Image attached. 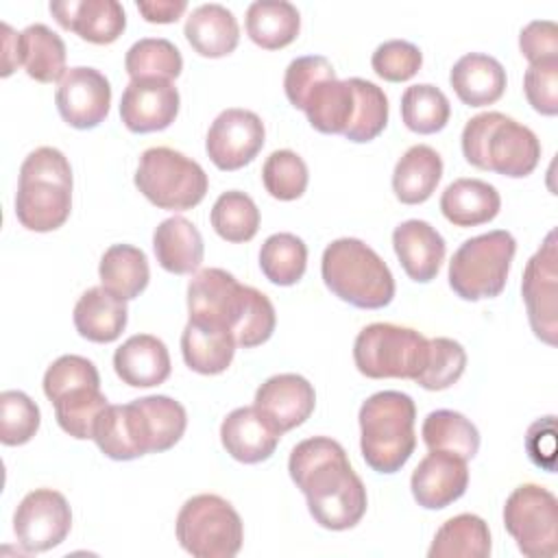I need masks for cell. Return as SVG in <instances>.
<instances>
[{
	"instance_id": "6da1fadb",
	"label": "cell",
	"mask_w": 558,
	"mask_h": 558,
	"mask_svg": "<svg viewBox=\"0 0 558 558\" xmlns=\"http://www.w3.org/2000/svg\"><path fill=\"white\" fill-rule=\"evenodd\" d=\"M288 471L320 527L342 532L362 521L368 506L366 486L338 440L312 436L296 442L288 458Z\"/></svg>"
},
{
	"instance_id": "7a4b0ae2",
	"label": "cell",
	"mask_w": 558,
	"mask_h": 558,
	"mask_svg": "<svg viewBox=\"0 0 558 558\" xmlns=\"http://www.w3.org/2000/svg\"><path fill=\"white\" fill-rule=\"evenodd\" d=\"M187 312L194 323L231 331L242 349L264 344L277 325L270 299L222 268H203L190 279Z\"/></svg>"
},
{
	"instance_id": "3957f363",
	"label": "cell",
	"mask_w": 558,
	"mask_h": 558,
	"mask_svg": "<svg viewBox=\"0 0 558 558\" xmlns=\"http://www.w3.org/2000/svg\"><path fill=\"white\" fill-rule=\"evenodd\" d=\"M72 168L68 157L52 146H39L20 166L15 216L22 227L48 233L70 218Z\"/></svg>"
},
{
	"instance_id": "277c9868",
	"label": "cell",
	"mask_w": 558,
	"mask_h": 558,
	"mask_svg": "<svg viewBox=\"0 0 558 558\" xmlns=\"http://www.w3.org/2000/svg\"><path fill=\"white\" fill-rule=\"evenodd\" d=\"M460 144L471 166L510 179L532 174L541 159L536 133L499 111L473 116L462 129Z\"/></svg>"
},
{
	"instance_id": "5b68a950",
	"label": "cell",
	"mask_w": 558,
	"mask_h": 558,
	"mask_svg": "<svg viewBox=\"0 0 558 558\" xmlns=\"http://www.w3.org/2000/svg\"><path fill=\"white\" fill-rule=\"evenodd\" d=\"M364 462L384 475L401 471L416 449V405L410 395L381 390L371 395L357 414Z\"/></svg>"
},
{
	"instance_id": "8992f818",
	"label": "cell",
	"mask_w": 558,
	"mask_h": 558,
	"mask_svg": "<svg viewBox=\"0 0 558 558\" xmlns=\"http://www.w3.org/2000/svg\"><path fill=\"white\" fill-rule=\"evenodd\" d=\"M320 275L340 301L360 310L386 307L395 296V279L386 262L357 238H338L320 259Z\"/></svg>"
},
{
	"instance_id": "52a82bcc",
	"label": "cell",
	"mask_w": 558,
	"mask_h": 558,
	"mask_svg": "<svg viewBox=\"0 0 558 558\" xmlns=\"http://www.w3.org/2000/svg\"><path fill=\"white\" fill-rule=\"evenodd\" d=\"M517 253L510 231L495 229L464 240L449 262V286L464 301L501 294Z\"/></svg>"
},
{
	"instance_id": "ba28073f",
	"label": "cell",
	"mask_w": 558,
	"mask_h": 558,
	"mask_svg": "<svg viewBox=\"0 0 558 558\" xmlns=\"http://www.w3.org/2000/svg\"><path fill=\"white\" fill-rule=\"evenodd\" d=\"M429 353V340L416 329L373 323L353 342V362L368 379H416Z\"/></svg>"
},
{
	"instance_id": "9c48e42d",
	"label": "cell",
	"mask_w": 558,
	"mask_h": 558,
	"mask_svg": "<svg viewBox=\"0 0 558 558\" xmlns=\"http://www.w3.org/2000/svg\"><path fill=\"white\" fill-rule=\"evenodd\" d=\"M174 532L179 545L196 558H233L244 541L238 510L214 493L190 497L177 514Z\"/></svg>"
},
{
	"instance_id": "30bf717a",
	"label": "cell",
	"mask_w": 558,
	"mask_h": 558,
	"mask_svg": "<svg viewBox=\"0 0 558 558\" xmlns=\"http://www.w3.org/2000/svg\"><path fill=\"white\" fill-rule=\"evenodd\" d=\"M133 181L155 207L170 211L196 207L209 187L201 163L168 146L144 150Z\"/></svg>"
},
{
	"instance_id": "8fae6325",
	"label": "cell",
	"mask_w": 558,
	"mask_h": 558,
	"mask_svg": "<svg viewBox=\"0 0 558 558\" xmlns=\"http://www.w3.org/2000/svg\"><path fill=\"white\" fill-rule=\"evenodd\" d=\"M504 525L523 556L551 558L558 551V499L538 484L517 486L504 506Z\"/></svg>"
},
{
	"instance_id": "7c38bea8",
	"label": "cell",
	"mask_w": 558,
	"mask_h": 558,
	"mask_svg": "<svg viewBox=\"0 0 558 558\" xmlns=\"http://www.w3.org/2000/svg\"><path fill=\"white\" fill-rule=\"evenodd\" d=\"M556 231H549L541 248L527 259L521 294L527 320L538 340L556 344L558 338V246Z\"/></svg>"
},
{
	"instance_id": "4fadbf2b",
	"label": "cell",
	"mask_w": 558,
	"mask_h": 558,
	"mask_svg": "<svg viewBox=\"0 0 558 558\" xmlns=\"http://www.w3.org/2000/svg\"><path fill=\"white\" fill-rule=\"evenodd\" d=\"M72 527L68 499L52 488H35L15 508L13 532L28 554L48 551L65 541Z\"/></svg>"
},
{
	"instance_id": "5bb4252c",
	"label": "cell",
	"mask_w": 558,
	"mask_h": 558,
	"mask_svg": "<svg viewBox=\"0 0 558 558\" xmlns=\"http://www.w3.org/2000/svg\"><path fill=\"white\" fill-rule=\"evenodd\" d=\"M266 129L262 118L248 109H225L207 131L205 150L218 170H240L262 150Z\"/></svg>"
},
{
	"instance_id": "9a60e30c",
	"label": "cell",
	"mask_w": 558,
	"mask_h": 558,
	"mask_svg": "<svg viewBox=\"0 0 558 558\" xmlns=\"http://www.w3.org/2000/svg\"><path fill=\"white\" fill-rule=\"evenodd\" d=\"M140 399L124 405H107L94 427L98 449L111 460H135L155 453V429Z\"/></svg>"
},
{
	"instance_id": "2e32d148",
	"label": "cell",
	"mask_w": 558,
	"mask_h": 558,
	"mask_svg": "<svg viewBox=\"0 0 558 558\" xmlns=\"http://www.w3.org/2000/svg\"><path fill=\"white\" fill-rule=\"evenodd\" d=\"M54 102L65 124L87 131L107 118L111 105V85L96 68L76 65L70 68L59 81Z\"/></svg>"
},
{
	"instance_id": "e0dca14e",
	"label": "cell",
	"mask_w": 558,
	"mask_h": 558,
	"mask_svg": "<svg viewBox=\"0 0 558 558\" xmlns=\"http://www.w3.org/2000/svg\"><path fill=\"white\" fill-rule=\"evenodd\" d=\"M179 89L166 78H133L120 98V118L133 133L168 129L179 113Z\"/></svg>"
},
{
	"instance_id": "ac0fdd59",
	"label": "cell",
	"mask_w": 558,
	"mask_h": 558,
	"mask_svg": "<svg viewBox=\"0 0 558 558\" xmlns=\"http://www.w3.org/2000/svg\"><path fill=\"white\" fill-rule=\"evenodd\" d=\"M466 460L447 451H429L410 477L412 497L425 510H440L451 506L466 493Z\"/></svg>"
},
{
	"instance_id": "d6986e66",
	"label": "cell",
	"mask_w": 558,
	"mask_h": 558,
	"mask_svg": "<svg viewBox=\"0 0 558 558\" xmlns=\"http://www.w3.org/2000/svg\"><path fill=\"white\" fill-rule=\"evenodd\" d=\"M277 432H290L303 425L316 405L314 386L296 373H279L268 377L255 392L253 403Z\"/></svg>"
},
{
	"instance_id": "ffe728a7",
	"label": "cell",
	"mask_w": 558,
	"mask_h": 558,
	"mask_svg": "<svg viewBox=\"0 0 558 558\" xmlns=\"http://www.w3.org/2000/svg\"><path fill=\"white\" fill-rule=\"evenodd\" d=\"M48 9L61 28L89 44H113L126 28V13L118 0H57Z\"/></svg>"
},
{
	"instance_id": "44dd1931",
	"label": "cell",
	"mask_w": 558,
	"mask_h": 558,
	"mask_svg": "<svg viewBox=\"0 0 558 558\" xmlns=\"http://www.w3.org/2000/svg\"><path fill=\"white\" fill-rule=\"evenodd\" d=\"M281 432L255 408L244 405L229 412L220 425V442L227 453L242 464H257L268 460L277 445Z\"/></svg>"
},
{
	"instance_id": "7402d4cb",
	"label": "cell",
	"mask_w": 558,
	"mask_h": 558,
	"mask_svg": "<svg viewBox=\"0 0 558 558\" xmlns=\"http://www.w3.org/2000/svg\"><path fill=\"white\" fill-rule=\"evenodd\" d=\"M392 246L401 268L416 283H429L436 279L447 251L442 235L429 222L418 218L395 227Z\"/></svg>"
},
{
	"instance_id": "603a6c76",
	"label": "cell",
	"mask_w": 558,
	"mask_h": 558,
	"mask_svg": "<svg viewBox=\"0 0 558 558\" xmlns=\"http://www.w3.org/2000/svg\"><path fill=\"white\" fill-rule=\"evenodd\" d=\"M116 375L133 388H153L170 377V353L157 336L135 333L113 353Z\"/></svg>"
},
{
	"instance_id": "cb8c5ba5",
	"label": "cell",
	"mask_w": 558,
	"mask_h": 558,
	"mask_svg": "<svg viewBox=\"0 0 558 558\" xmlns=\"http://www.w3.org/2000/svg\"><path fill=\"white\" fill-rule=\"evenodd\" d=\"M357 94L353 78L340 81L336 76L320 78L301 102V111H305L310 124L327 135H344L353 124Z\"/></svg>"
},
{
	"instance_id": "d4e9b609",
	"label": "cell",
	"mask_w": 558,
	"mask_h": 558,
	"mask_svg": "<svg viewBox=\"0 0 558 558\" xmlns=\"http://www.w3.org/2000/svg\"><path fill=\"white\" fill-rule=\"evenodd\" d=\"M449 83L464 105L486 107L504 96L508 78L504 65L495 57L484 52H469L453 63Z\"/></svg>"
},
{
	"instance_id": "484cf974",
	"label": "cell",
	"mask_w": 558,
	"mask_h": 558,
	"mask_svg": "<svg viewBox=\"0 0 558 558\" xmlns=\"http://www.w3.org/2000/svg\"><path fill=\"white\" fill-rule=\"evenodd\" d=\"M72 318L81 338L107 344L122 336L129 320V310L126 301L118 299L102 286H96L78 296Z\"/></svg>"
},
{
	"instance_id": "4316f807",
	"label": "cell",
	"mask_w": 558,
	"mask_h": 558,
	"mask_svg": "<svg viewBox=\"0 0 558 558\" xmlns=\"http://www.w3.org/2000/svg\"><path fill=\"white\" fill-rule=\"evenodd\" d=\"M183 33L187 44L207 59L231 54L240 41V26L235 15L218 2L196 7L187 15Z\"/></svg>"
},
{
	"instance_id": "83f0119b",
	"label": "cell",
	"mask_w": 558,
	"mask_h": 558,
	"mask_svg": "<svg viewBox=\"0 0 558 558\" xmlns=\"http://www.w3.org/2000/svg\"><path fill=\"white\" fill-rule=\"evenodd\" d=\"M153 251L159 266L172 275L198 270L205 253L201 231L183 216L166 218L153 233Z\"/></svg>"
},
{
	"instance_id": "f1b7e54d",
	"label": "cell",
	"mask_w": 558,
	"mask_h": 558,
	"mask_svg": "<svg viewBox=\"0 0 558 558\" xmlns=\"http://www.w3.org/2000/svg\"><path fill=\"white\" fill-rule=\"evenodd\" d=\"M501 209L495 185L482 179H456L440 194V211L456 227H477L490 222Z\"/></svg>"
},
{
	"instance_id": "f546056e",
	"label": "cell",
	"mask_w": 558,
	"mask_h": 558,
	"mask_svg": "<svg viewBox=\"0 0 558 558\" xmlns=\"http://www.w3.org/2000/svg\"><path fill=\"white\" fill-rule=\"evenodd\" d=\"M235 338L231 331L187 320L181 333V353L185 364L201 375H220L235 355Z\"/></svg>"
},
{
	"instance_id": "4dcf8cb0",
	"label": "cell",
	"mask_w": 558,
	"mask_h": 558,
	"mask_svg": "<svg viewBox=\"0 0 558 558\" xmlns=\"http://www.w3.org/2000/svg\"><path fill=\"white\" fill-rule=\"evenodd\" d=\"M442 177V159L427 144L410 146L392 172V192L403 205L425 203Z\"/></svg>"
},
{
	"instance_id": "1f68e13d",
	"label": "cell",
	"mask_w": 558,
	"mask_h": 558,
	"mask_svg": "<svg viewBox=\"0 0 558 558\" xmlns=\"http://www.w3.org/2000/svg\"><path fill=\"white\" fill-rule=\"evenodd\" d=\"M301 31L299 9L288 0H255L246 9V33L264 50L286 48Z\"/></svg>"
},
{
	"instance_id": "d6a6232c",
	"label": "cell",
	"mask_w": 558,
	"mask_h": 558,
	"mask_svg": "<svg viewBox=\"0 0 558 558\" xmlns=\"http://www.w3.org/2000/svg\"><path fill=\"white\" fill-rule=\"evenodd\" d=\"M98 275L105 290L122 301H131L146 290L150 268L142 248L131 244H111L100 257Z\"/></svg>"
},
{
	"instance_id": "836d02e7",
	"label": "cell",
	"mask_w": 558,
	"mask_h": 558,
	"mask_svg": "<svg viewBox=\"0 0 558 558\" xmlns=\"http://www.w3.org/2000/svg\"><path fill=\"white\" fill-rule=\"evenodd\" d=\"M429 558H488L490 530L477 514L462 512L447 519L434 534Z\"/></svg>"
},
{
	"instance_id": "e575fe53",
	"label": "cell",
	"mask_w": 558,
	"mask_h": 558,
	"mask_svg": "<svg viewBox=\"0 0 558 558\" xmlns=\"http://www.w3.org/2000/svg\"><path fill=\"white\" fill-rule=\"evenodd\" d=\"M20 61L39 83L61 81L68 72L65 44L46 24H31L20 33Z\"/></svg>"
},
{
	"instance_id": "d590c367",
	"label": "cell",
	"mask_w": 558,
	"mask_h": 558,
	"mask_svg": "<svg viewBox=\"0 0 558 558\" xmlns=\"http://www.w3.org/2000/svg\"><path fill=\"white\" fill-rule=\"evenodd\" d=\"M421 436L429 451H447L462 460L475 458L480 449L477 427L464 414L453 410L429 412L423 421Z\"/></svg>"
},
{
	"instance_id": "8d00e7d4",
	"label": "cell",
	"mask_w": 558,
	"mask_h": 558,
	"mask_svg": "<svg viewBox=\"0 0 558 558\" xmlns=\"http://www.w3.org/2000/svg\"><path fill=\"white\" fill-rule=\"evenodd\" d=\"M259 268L275 286H294L307 268V246L294 233H272L259 248Z\"/></svg>"
},
{
	"instance_id": "74e56055",
	"label": "cell",
	"mask_w": 558,
	"mask_h": 558,
	"mask_svg": "<svg viewBox=\"0 0 558 558\" xmlns=\"http://www.w3.org/2000/svg\"><path fill=\"white\" fill-rule=\"evenodd\" d=\"M52 405L59 427L76 440H87L94 438L96 421L109 401L100 392V386H81L61 395Z\"/></svg>"
},
{
	"instance_id": "f35d334b",
	"label": "cell",
	"mask_w": 558,
	"mask_h": 558,
	"mask_svg": "<svg viewBox=\"0 0 558 558\" xmlns=\"http://www.w3.org/2000/svg\"><path fill=\"white\" fill-rule=\"evenodd\" d=\"M449 116L451 105L436 85L418 83L405 87L401 96V120L410 131L418 135L438 133L447 126Z\"/></svg>"
},
{
	"instance_id": "ab89813d",
	"label": "cell",
	"mask_w": 558,
	"mask_h": 558,
	"mask_svg": "<svg viewBox=\"0 0 558 558\" xmlns=\"http://www.w3.org/2000/svg\"><path fill=\"white\" fill-rule=\"evenodd\" d=\"M209 220L222 240L240 244L255 238L259 229V209L248 194L229 190L216 198Z\"/></svg>"
},
{
	"instance_id": "60d3db41",
	"label": "cell",
	"mask_w": 558,
	"mask_h": 558,
	"mask_svg": "<svg viewBox=\"0 0 558 558\" xmlns=\"http://www.w3.org/2000/svg\"><path fill=\"white\" fill-rule=\"evenodd\" d=\"M124 70L133 78H166L172 81L183 70V57L179 48L163 37L137 39L124 57Z\"/></svg>"
},
{
	"instance_id": "b9f144b4",
	"label": "cell",
	"mask_w": 558,
	"mask_h": 558,
	"mask_svg": "<svg viewBox=\"0 0 558 558\" xmlns=\"http://www.w3.org/2000/svg\"><path fill=\"white\" fill-rule=\"evenodd\" d=\"M262 181L266 192L277 201H296L307 190L310 172L305 161L288 148L275 150L262 166Z\"/></svg>"
},
{
	"instance_id": "7bdbcfd3",
	"label": "cell",
	"mask_w": 558,
	"mask_h": 558,
	"mask_svg": "<svg viewBox=\"0 0 558 558\" xmlns=\"http://www.w3.org/2000/svg\"><path fill=\"white\" fill-rule=\"evenodd\" d=\"M466 368V351L451 338H432L423 371L414 379L425 390H445L453 386Z\"/></svg>"
},
{
	"instance_id": "ee69618b",
	"label": "cell",
	"mask_w": 558,
	"mask_h": 558,
	"mask_svg": "<svg viewBox=\"0 0 558 558\" xmlns=\"http://www.w3.org/2000/svg\"><path fill=\"white\" fill-rule=\"evenodd\" d=\"M41 414L37 403L22 390L0 395V440L7 447L26 445L39 429Z\"/></svg>"
},
{
	"instance_id": "f6af8a7d",
	"label": "cell",
	"mask_w": 558,
	"mask_h": 558,
	"mask_svg": "<svg viewBox=\"0 0 558 558\" xmlns=\"http://www.w3.org/2000/svg\"><path fill=\"white\" fill-rule=\"evenodd\" d=\"M353 85H355V94H357V109H355L353 124L349 126L344 137L349 142L364 144V142L375 140L386 129L388 98L381 87H377L375 83H371L366 78L353 76Z\"/></svg>"
},
{
	"instance_id": "bcb514c9",
	"label": "cell",
	"mask_w": 558,
	"mask_h": 558,
	"mask_svg": "<svg viewBox=\"0 0 558 558\" xmlns=\"http://www.w3.org/2000/svg\"><path fill=\"white\" fill-rule=\"evenodd\" d=\"M81 386H100L98 368L92 360L83 355H61L44 373V395L50 399V403L57 401L68 390Z\"/></svg>"
},
{
	"instance_id": "7dc6e473",
	"label": "cell",
	"mask_w": 558,
	"mask_h": 558,
	"mask_svg": "<svg viewBox=\"0 0 558 558\" xmlns=\"http://www.w3.org/2000/svg\"><path fill=\"white\" fill-rule=\"evenodd\" d=\"M371 65L379 78L390 83H401L412 78L421 70L423 54L418 46H414L412 41L388 39L375 48L371 57Z\"/></svg>"
},
{
	"instance_id": "c3c4849f",
	"label": "cell",
	"mask_w": 558,
	"mask_h": 558,
	"mask_svg": "<svg viewBox=\"0 0 558 558\" xmlns=\"http://www.w3.org/2000/svg\"><path fill=\"white\" fill-rule=\"evenodd\" d=\"M523 92L527 102L541 116L558 113V59L530 63L523 76Z\"/></svg>"
},
{
	"instance_id": "681fc988",
	"label": "cell",
	"mask_w": 558,
	"mask_h": 558,
	"mask_svg": "<svg viewBox=\"0 0 558 558\" xmlns=\"http://www.w3.org/2000/svg\"><path fill=\"white\" fill-rule=\"evenodd\" d=\"M327 76H336V70L327 57L320 54H305L296 57L288 63L283 74V89L294 109H301L305 94Z\"/></svg>"
},
{
	"instance_id": "f907efd6",
	"label": "cell",
	"mask_w": 558,
	"mask_h": 558,
	"mask_svg": "<svg viewBox=\"0 0 558 558\" xmlns=\"http://www.w3.org/2000/svg\"><path fill=\"white\" fill-rule=\"evenodd\" d=\"M519 48L530 63L558 59V24L551 20L530 22L521 28Z\"/></svg>"
},
{
	"instance_id": "816d5d0a",
	"label": "cell",
	"mask_w": 558,
	"mask_h": 558,
	"mask_svg": "<svg viewBox=\"0 0 558 558\" xmlns=\"http://www.w3.org/2000/svg\"><path fill=\"white\" fill-rule=\"evenodd\" d=\"M556 421L554 416L538 418L530 425L525 436V449L530 460L545 471H554V453H556Z\"/></svg>"
},
{
	"instance_id": "f5cc1de1",
	"label": "cell",
	"mask_w": 558,
	"mask_h": 558,
	"mask_svg": "<svg viewBox=\"0 0 558 558\" xmlns=\"http://www.w3.org/2000/svg\"><path fill=\"white\" fill-rule=\"evenodd\" d=\"M185 0H137V11L153 24H172L185 13Z\"/></svg>"
},
{
	"instance_id": "db71d44e",
	"label": "cell",
	"mask_w": 558,
	"mask_h": 558,
	"mask_svg": "<svg viewBox=\"0 0 558 558\" xmlns=\"http://www.w3.org/2000/svg\"><path fill=\"white\" fill-rule=\"evenodd\" d=\"M2 76H9L20 61V33H15L7 22H2Z\"/></svg>"
}]
</instances>
